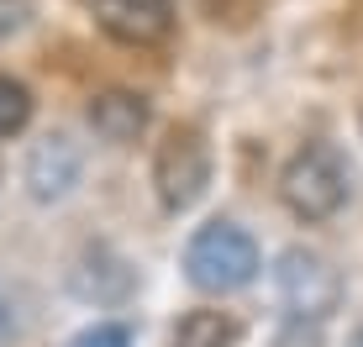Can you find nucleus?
<instances>
[{"label": "nucleus", "mask_w": 363, "mask_h": 347, "mask_svg": "<svg viewBox=\"0 0 363 347\" xmlns=\"http://www.w3.org/2000/svg\"><path fill=\"white\" fill-rule=\"evenodd\" d=\"M84 6L121 42H158V37H169V21H174L169 0H84Z\"/></svg>", "instance_id": "39448f33"}, {"label": "nucleus", "mask_w": 363, "mask_h": 347, "mask_svg": "<svg viewBox=\"0 0 363 347\" xmlns=\"http://www.w3.org/2000/svg\"><path fill=\"white\" fill-rule=\"evenodd\" d=\"M237 342V321L227 311H190L174 326L169 347H232Z\"/></svg>", "instance_id": "6e6552de"}, {"label": "nucleus", "mask_w": 363, "mask_h": 347, "mask_svg": "<svg viewBox=\"0 0 363 347\" xmlns=\"http://www.w3.org/2000/svg\"><path fill=\"white\" fill-rule=\"evenodd\" d=\"M11 331H16V316H11V300H6V290H0V347L11 342Z\"/></svg>", "instance_id": "f8f14e48"}, {"label": "nucleus", "mask_w": 363, "mask_h": 347, "mask_svg": "<svg viewBox=\"0 0 363 347\" xmlns=\"http://www.w3.org/2000/svg\"><path fill=\"white\" fill-rule=\"evenodd\" d=\"M90 127L106 142H132L147 127V101L132 95V90H106V95L90 101Z\"/></svg>", "instance_id": "0eeeda50"}, {"label": "nucleus", "mask_w": 363, "mask_h": 347, "mask_svg": "<svg viewBox=\"0 0 363 347\" xmlns=\"http://www.w3.org/2000/svg\"><path fill=\"white\" fill-rule=\"evenodd\" d=\"M279 195L300 221L337 216L342 200H347V169H342V158H337V147H327V142L300 147L279 174Z\"/></svg>", "instance_id": "f03ea898"}, {"label": "nucleus", "mask_w": 363, "mask_h": 347, "mask_svg": "<svg viewBox=\"0 0 363 347\" xmlns=\"http://www.w3.org/2000/svg\"><path fill=\"white\" fill-rule=\"evenodd\" d=\"M184 274L206 295H232L258 279V242L232 221H211L184 247Z\"/></svg>", "instance_id": "f257e3e1"}, {"label": "nucleus", "mask_w": 363, "mask_h": 347, "mask_svg": "<svg viewBox=\"0 0 363 347\" xmlns=\"http://www.w3.org/2000/svg\"><path fill=\"white\" fill-rule=\"evenodd\" d=\"M274 279H279L284 311L300 316V321L332 316L337 300H342V279H337V268L321 253H306V247H290V253L279 258V268H274Z\"/></svg>", "instance_id": "20e7f679"}, {"label": "nucleus", "mask_w": 363, "mask_h": 347, "mask_svg": "<svg viewBox=\"0 0 363 347\" xmlns=\"http://www.w3.org/2000/svg\"><path fill=\"white\" fill-rule=\"evenodd\" d=\"M347 347H363V331H353V337H347Z\"/></svg>", "instance_id": "ddd939ff"}, {"label": "nucleus", "mask_w": 363, "mask_h": 347, "mask_svg": "<svg viewBox=\"0 0 363 347\" xmlns=\"http://www.w3.org/2000/svg\"><path fill=\"white\" fill-rule=\"evenodd\" d=\"M79 179V153H74L69 137H48L32 147V164H27V184L37 200H58L69 195V184Z\"/></svg>", "instance_id": "423d86ee"}, {"label": "nucleus", "mask_w": 363, "mask_h": 347, "mask_svg": "<svg viewBox=\"0 0 363 347\" xmlns=\"http://www.w3.org/2000/svg\"><path fill=\"white\" fill-rule=\"evenodd\" d=\"M21 16H27V6H16V0H0V37H11L21 27Z\"/></svg>", "instance_id": "9b49d317"}, {"label": "nucleus", "mask_w": 363, "mask_h": 347, "mask_svg": "<svg viewBox=\"0 0 363 347\" xmlns=\"http://www.w3.org/2000/svg\"><path fill=\"white\" fill-rule=\"evenodd\" d=\"M74 347H132V331L121 326V321H100V326L79 331V337H74Z\"/></svg>", "instance_id": "9d476101"}, {"label": "nucleus", "mask_w": 363, "mask_h": 347, "mask_svg": "<svg viewBox=\"0 0 363 347\" xmlns=\"http://www.w3.org/2000/svg\"><path fill=\"white\" fill-rule=\"evenodd\" d=\"M153 184L169 210H190L200 200V190L211 184V147L200 127H169V137L153 153Z\"/></svg>", "instance_id": "7ed1b4c3"}, {"label": "nucleus", "mask_w": 363, "mask_h": 347, "mask_svg": "<svg viewBox=\"0 0 363 347\" xmlns=\"http://www.w3.org/2000/svg\"><path fill=\"white\" fill-rule=\"evenodd\" d=\"M27 116H32V95L21 90L16 79H6V74H0V137L21 132V127H27Z\"/></svg>", "instance_id": "1a4fd4ad"}]
</instances>
